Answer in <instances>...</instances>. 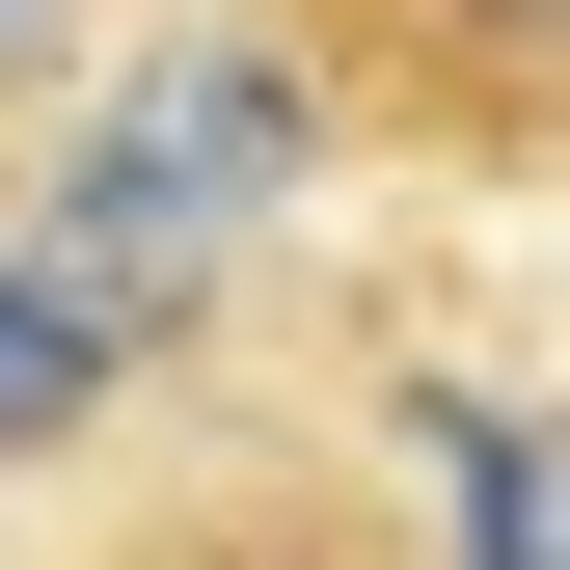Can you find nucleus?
Returning <instances> with one entry per match:
<instances>
[{
  "label": "nucleus",
  "instance_id": "1",
  "mask_svg": "<svg viewBox=\"0 0 570 570\" xmlns=\"http://www.w3.org/2000/svg\"><path fill=\"white\" fill-rule=\"evenodd\" d=\"M245 55L299 82V136L435 190H570V0H245Z\"/></svg>",
  "mask_w": 570,
  "mask_h": 570
},
{
  "label": "nucleus",
  "instance_id": "2",
  "mask_svg": "<svg viewBox=\"0 0 570 570\" xmlns=\"http://www.w3.org/2000/svg\"><path fill=\"white\" fill-rule=\"evenodd\" d=\"M82 570H407V517L353 462H218V489H164V517L82 543Z\"/></svg>",
  "mask_w": 570,
  "mask_h": 570
},
{
  "label": "nucleus",
  "instance_id": "3",
  "mask_svg": "<svg viewBox=\"0 0 570 570\" xmlns=\"http://www.w3.org/2000/svg\"><path fill=\"white\" fill-rule=\"evenodd\" d=\"M82 381H109V299H82V272H0V462H28Z\"/></svg>",
  "mask_w": 570,
  "mask_h": 570
}]
</instances>
